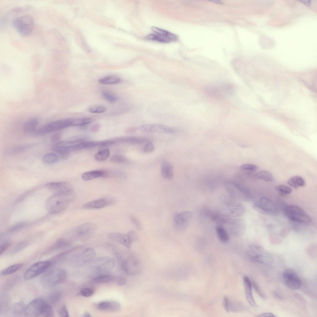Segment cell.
<instances>
[{
    "mask_svg": "<svg viewBox=\"0 0 317 317\" xmlns=\"http://www.w3.org/2000/svg\"><path fill=\"white\" fill-rule=\"evenodd\" d=\"M51 264L50 261H40L35 263L25 272L24 275V279L30 280L38 275L47 269Z\"/></svg>",
    "mask_w": 317,
    "mask_h": 317,
    "instance_id": "obj_19",
    "label": "cell"
},
{
    "mask_svg": "<svg viewBox=\"0 0 317 317\" xmlns=\"http://www.w3.org/2000/svg\"><path fill=\"white\" fill-rule=\"evenodd\" d=\"M120 307V304L114 301H104L98 303L97 307L99 310L106 312L116 311Z\"/></svg>",
    "mask_w": 317,
    "mask_h": 317,
    "instance_id": "obj_22",
    "label": "cell"
},
{
    "mask_svg": "<svg viewBox=\"0 0 317 317\" xmlns=\"http://www.w3.org/2000/svg\"><path fill=\"white\" fill-rule=\"evenodd\" d=\"M24 314L27 317H53L54 312L51 305L40 298L31 302L26 306Z\"/></svg>",
    "mask_w": 317,
    "mask_h": 317,
    "instance_id": "obj_1",
    "label": "cell"
},
{
    "mask_svg": "<svg viewBox=\"0 0 317 317\" xmlns=\"http://www.w3.org/2000/svg\"><path fill=\"white\" fill-rule=\"evenodd\" d=\"M71 245V242L68 240L61 238L57 240L52 248L54 250L63 249L69 247Z\"/></svg>",
    "mask_w": 317,
    "mask_h": 317,
    "instance_id": "obj_36",
    "label": "cell"
},
{
    "mask_svg": "<svg viewBox=\"0 0 317 317\" xmlns=\"http://www.w3.org/2000/svg\"><path fill=\"white\" fill-rule=\"evenodd\" d=\"M22 266L23 264L21 263L12 265L3 270L1 272V274L7 275L13 274L20 269Z\"/></svg>",
    "mask_w": 317,
    "mask_h": 317,
    "instance_id": "obj_39",
    "label": "cell"
},
{
    "mask_svg": "<svg viewBox=\"0 0 317 317\" xmlns=\"http://www.w3.org/2000/svg\"><path fill=\"white\" fill-rule=\"evenodd\" d=\"M84 317H91V315L89 313H88V312H86L85 313V314H84Z\"/></svg>",
    "mask_w": 317,
    "mask_h": 317,
    "instance_id": "obj_62",
    "label": "cell"
},
{
    "mask_svg": "<svg viewBox=\"0 0 317 317\" xmlns=\"http://www.w3.org/2000/svg\"><path fill=\"white\" fill-rule=\"evenodd\" d=\"M66 272L60 269H55L45 273L42 277L41 282L46 287H50L58 284L65 279Z\"/></svg>",
    "mask_w": 317,
    "mask_h": 317,
    "instance_id": "obj_9",
    "label": "cell"
},
{
    "mask_svg": "<svg viewBox=\"0 0 317 317\" xmlns=\"http://www.w3.org/2000/svg\"><path fill=\"white\" fill-rule=\"evenodd\" d=\"M288 184L294 188L297 189L304 186L305 182L304 179L299 176H294L290 178L288 181Z\"/></svg>",
    "mask_w": 317,
    "mask_h": 317,
    "instance_id": "obj_34",
    "label": "cell"
},
{
    "mask_svg": "<svg viewBox=\"0 0 317 317\" xmlns=\"http://www.w3.org/2000/svg\"><path fill=\"white\" fill-rule=\"evenodd\" d=\"M245 209L240 203L235 201L227 202L224 206L222 213L224 216L230 218L242 216L245 214Z\"/></svg>",
    "mask_w": 317,
    "mask_h": 317,
    "instance_id": "obj_14",
    "label": "cell"
},
{
    "mask_svg": "<svg viewBox=\"0 0 317 317\" xmlns=\"http://www.w3.org/2000/svg\"><path fill=\"white\" fill-rule=\"evenodd\" d=\"M12 25L17 31L20 34L26 36L30 34L34 27L33 18L29 15H24L15 19Z\"/></svg>",
    "mask_w": 317,
    "mask_h": 317,
    "instance_id": "obj_8",
    "label": "cell"
},
{
    "mask_svg": "<svg viewBox=\"0 0 317 317\" xmlns=\"http://www.w3.org/2000/svg\"><path fill=\"white\" fill-rule=\"evenodd\" d=\"M152 33L147 35L146 39L159 42L167 43L177 41L178 36L168 31L156 27L151 28Z\"/></svg>",
    "mask_w": 317,
    "mask_h": 317,
    "instance_id": "obj_11",
    "label": "cell"
},
{
    "mask_svg": "<svg viewBox=\"0 0 317 317\" xmlns=\"http://www.w3.org/2000/svg\"><path fill=\"white\" fill-rule=\"evenodd\" d=\"M72 119H63L52 122L41 127L34 132L36 136H41L60 130L72 126Z\"/></svg>",
    "mask_w": 317,
    "mask_h": 317,
    "instance_id": "obj_10",
    "label": "cell"
},
{
    "mask_svg": "<svg viewBox=\"0 0 317 317\" xmlns=\"http://www.w3.org/2000/svg\"><path fill=\"white\" fill-rule=\"evenodd\" d=\"M254 209L262 214L273 215L277 214L279 209L272 200L266 197H262L253 204Z\"/></svg>",
    "mask_w": 317,
    "mask_h": 317,
    "instance_id": "obj_7",
    "label": "cell"
},
{
    "mask_svg": "<svg viewBox=\"0 0 317 317\" xmlns=\"http://www.w3.org/2000/svg\"><path fill=\"white\" fill-rule=\"evenodd\" d=\"M142 150L144 153H151L154 151L155 148L153 143L149 141L144 144Z\"/></svg>",
    "mask_w": 317,
    "mask_h": 317,
    "instance_id": "obj_50",
    "label": "cell"
},
{
    "mask_svg": "<svg viewBox=\"0 0 317 317\" xmlns=\"http://www.w3.org/2000/svg\"><path fill=\"white\" fill-rule=\"evenodd\" d=\"M217 223L223 225L229 234L240 237L244 233L246 228L245 221L242 219H236L221 216Z\"/></svg>",
    "mask_w": 317,
    "mask_h": 317,
    "instance_id": "obj_3",
    "label": "cell"
},
{
    "mask_svg": "<svg viewBox=\"0 0 317 317\" xmlns=\"http://www.w3.org/2000/svg\"><path fill=\"white\" fill-rule=\"evenodd\" d=\"M259 317H275L276 316L273 313L269 312L264 313L259 315Z\"/></svg>",
    "mask_w": 317,
    "mask_h": 317,
    "instance_id": "obj_60",
    "label": "cell"
},
{
    "mask_svg": "<svg viewBox=\"0 0 317 317\" xmlns=\"http://www.w3.org/2000/svg\"><path fill=\"white\" fill-rule=\"evenodd\" d=\"M107 237L111 240L121 244L128 249L130 248L132 243L137 238L136 232L133 231H131L126 234L111 232L108 233Z\"/></svg>",
    "mask_w": 317,
    "mask_h": 317,
    "instance_id": "obj_13",
    "label": "cell"
},
{
    "mask_svg": "<svg viewBox=\"0 0 317 317\" xmlns=\"http://www.w3.org/2000/svg\"><path fill=\"white\" fill-rule=\"evenodd\" d=\"M10 242L8 241L3 242L0 245V254H2L10 246Z\"/></svg>",
    "mask_w": 317,
    "mask_h": 317,
    "instance_id": "obj_57",
    "label": "cell"
},
{
    "mask_svg": "<svg viewBox=\"0 0 317 317\" xmlns=\"http://www.w3.org/2000/svg\"><path fill=\"white\" fill-rule=\"evenodd\" d=\"M256 177L266 182H270L273 180L272 174L267 171H262L258 172L256 175Z\"/></svg>",
    "mask_w": 317,
    "mask_h": 317,
    "instance_id": "obj_42",
    "label": "cell"
},
{
    "mask_svg": "<svg viewBox=\"0 0 317 317\" xmlns=\"http://www.w3.org/2000/svg\"><path fill=\"white\" fill-rule=\"evenodd\" d=\"M59 315L61 317H68L69 316V313L66 306L64 305L62 306L60 308L59 311Z\"/></svg>",
    "mask_w": 317,
    "mask_h": 317,
    "instance_id": "obj_55",
    "label": "cell"
},
{
    "mask_svg": "<svg viewBox=\"0 0 317 317\" xmlns=\"http://www.w3.org/2000/svg\"><path fill=\"white\" fill-rule=\"evenodd\" d=\"M137 129L141 131L162 133H174L177 130L164 125L158 124H146L139 125Z\"/></svg>",
    "mask_w": 317,
    "mask_h": 317,
    "instance_id": "obj_18",
    "label": "cell"
},
{
    "mask_svg": "<svg viewBox=\"0 0 317 317\" xmlns=\"http://www.w3.org/2000/svg\"><path fill=\"white\" fill-rule=\"evenodd\" d=\"M149 141L146 138L135 136L125 137L119 138V142L133 145L143 144Z\"/></svg>",
    "mask_w": 317,
    "mask_h": 317,
    "instance_id": "obj_28",
    "label": "cell"
},
{
    "mask_svg": "<svg viewBox=\"0 0 317 317\" xmlns=\"http://www.w3.org/2000/svg\"><path fill=\"white\" fill-rule=\"evenodd\" d=\"M283 279L285 284L289 288L293 289H299L302 282L297 274L293 270L288 269L283 273Z\"/></svg>",
    "mask_w": 317,
    "mask_h": 317,
    "instance_id": "obj_20",
    "label": "cell"
},
{
    "mask_svg": "<svg viewBox=\"0 0 317 317\" xmlns=\"http://www.w3.org/2000/svg\"><path fill=\"white\" fill-rule=\"evenodd\" d=\"M10 302V299L6 295H2L0 298V312L6 310Z\"/></svg>",
    "mask_w": 317,
    "mask_h": 317,
    "instance_id": "obj_49",
    "label": "cell"
},
{
    "mask_svg": "<svg viewBox=\"0 0 317 317\" xmlns=\"http://www.w3.org/2000/svg\"><path fill=\"white\" fill-rule=\"evenodd\" d=\"M73 193L56 194L49 197L45 202V207L49 212L57 213L65 209L74 199Z\"/></svg>",
    "mask_w": 317,
    "mask_h": 317,
    "instance_id": "obj_2",
    "label": "cell"
},
{
    "mask_svg": "<svg viewBox=\"0 0 317 317\" xmlns=\"http://www.w3.org/2000/svg\"><path fill=\"white\" fill-rule=\"evenodd\" d=\"M240 167L242 169L250 171H255L257 168V167L256 165L250 164H243Z\"/></svg>",
    "mask_w": 317,
    "mask_h": 317,
    "instance_id": "obj_53",
    "label": "cell"
},
{
    "mask_svg": "<svg viewBox=\"0 0 317 317\" xmlns=\"http://www.w3.org/2000/svg\"><path fill=\"white\" fill-rule=\"evenodd\" d=\"M36 145L35 143L20 145L7 149L5 152L6 154L14 155L22 153L29 150Z\"/></svg>",
    "mask_w": 317,
    "mask_h": 317,
    "instance_id": "obj_26",
    "label": "cell"
},
{
    "mask_svg": "<svg viewBox=\"0 0 317 317\" xmlns=\"http://www.w3.org/2000/svg\"><path fill=\"white\" fill-rule=\"evenodd\" d=\"M80 294L82 296L88 297L91 296L93 294V291L90 288H85L81 290Z\"/></svg>",
    "mask_w": 317,
    "mask_h": 317,
    "instance_id": "obj_52",
    "label": "cell"
},
{
    "mask_svg": "<svg viewBox=\"0 0 317 317\" xmlns=\"http://www.w3.org/2000/svg\"><path fill=\"white\" fill-rule=\"evenodd\" d=\"M60 159L58 155L55 153H49L45 155L42 158L43 162L47 164H52L57 163Z\"/></svg>",
    "mask_w": 317,
    "mask_h": 317,
    "instance_id": "obj_37",
    "label": "cell"
},
{
    "mask_svg": "<svg viewBox=\"0 0 317 317\" xmlns=\"http://www.w3.org/2000/svg\"><path fill=\"white\" fill-rule=\"evenodd\" d=\"M61 297V294L59 291L52 292L48 297V303L53 305H56L59 302Z\"/></svg>",
    "mask_w": 317,
    "mask_h": 317,
    "instance_id": "obj_41",
    "label": "cell"
},
{
    "mask_svg": "<svg viewBox=\"0 0 317 317\" xmlns=\"http://www.w3.org/2000/svg\"><path fill=\"white\" fill-rule=\"evenodd\" d=\"M98 81L101 84L111 85L118 84L120 82L121 80L117 76L110 75L100 78Z\"/></svg>",
    "mask_w": 317,
    "mask_h": 317,
    "instance_id": "obj_35",
    "label": "cell"
},
{
    "mask_svg": "<svg viewBox=\"0 0 317 317\" xmlns=\"http://www.w3.org/2000/svg\"><path fill=\"white\" fill-rule=\"evenodd\" d=\"M45 187L54 194H66L73 193L72 184L67 181L52 182L45 184Z\"/></svg>",
    "mask_w": 317,
    "mask_h": 317,
    "instance_id": "obj_17",
    "label": "cell"
},
{
    "mask_svg": "<svg viewBox=\"0 0 317 317\" xmlns=\"http://www.w3.org/2000/svg\"><path fill=\"white\" fill-rule=\"evenodd\" d=\"M110 155V151L108 149L101 150L95 155L96 160L98 161H103L108 158Z\"/></svg>",
    "mask_w": 317,
    "mask_h": 317,
    "instance_id": "obj_43",
    "label": "cell"
},
{
    "mask_svg": "<svg viewBox=\"0 0 317 317\" xmlns=\"http://www.w3.org/2000/svg\"><path fill=\"white\" fill-rule=\"evenodd\" d=\"M99 128V125L98 124H95L93 126L92 128V130L93 132H96L97 131Z\"/></svg>",
    "mask_w": 317,
    "mask_h": 317,
    "instance_id": "obj_61",
    "label": "cell"
},
{
    "mask_svg": "<svg viewBox=\"0 0 317 317\" xmlns=\"http://www.w3.org/2000/svg\"><path fill=\"white\" fill-rule=\"evenodd\" d=\"M223 98L233 95L235 92L234 86L228 83H223L217 85Z\"/></svg>",
    "mask_w": 317,
    "mask_h": 317,
    "instance_id": "obj_31",
    "label": "cell"
},
{
    "mask_svg": "<svg viewBox=\"0 0 317 317\" xmlns=\"http://www.w3.org/2000/svg\"><path fill=\"white\" fill-rule=\"evenodd\" d=\"M203 90L206 95L211 98L219 99L224 98L217 85L207 84L203 87Z\"/></svg>",
    "mask_w": 317,
    "mask_h": 317,
    "instance_id": "obj_24",
    "label": "cell"
},
{
    "mask_svg": "<svg viewBox=\"0 0 317 317\" xmlns=\"http://www.w3.org/2000/svg\"><path fill=\"white\" fill-rule=\"evenodd\" d=\"M26 225V223L23 222L18 223L10 228L8 231L9 232H17L23 228Z\"/></svg>",
    "mask_w": 317,
    "mask_h": 317,
    "instance_id": "obj_51",
    "label": "cell"
},
{
    "mask_svg": "<svg viewBox=\"0 0 317 317\" xmlns=\"http://www.w3.org/2000/svg\"><path fill=\"white\" fill-rule=\"evenodd\" d=\"M61 137V134L60 132L55 133L51 136L50 140L51 141L56 142V143L60 141Z\"/></svg>",
    "mask_w": 317,
    "mask_h": 317,
    "instance_id": "obj_56",
    "label": "cell"
},
{
    "mask_svg": "<svg viewBox=\"0 0 317 317\" xmlns=\"http://www.w3.org/2000/svg\"><path fill=\"white\" fill-rule=\"evenodd\" d=\"M283 211L288 218L296 223H307L311 221L308 215L302 209L297 206H286Z\"/></svg>",
    "mask_w": 317,
    "mask_h": 317,
    "instance_id": "obj_6",
    "label": "cell"
},
{
    "mask_svg": "<svg viewBox=\"0 0 317 317\" xmlns=\"http://www.w3.org/2000/svg\"><path fill=\"white\" fill-rule=\"evenodd\" d=\"M97 229L95 224L91 222L83 224L72 229L70 232V237L73 240L85 241L90 239Z\"/></svg>",
    "mask_w": 317,
    "mask_h": 317,
    "instance_id": "obj_5",
    "label": "cell"
},
{
    "mask_svg": "<svg viewBox=\"0 0 317 317\" xmlns=\"http://www.w3.org/2000/svg\"><path fill=\"white\" fill-rule=\"evenodd\" d=\"M102 94L104 98L110 102L114 103L117 100L116 97L113 94L108 91H103L102 92Z\"/></svg>",
    "mask_w": 317,
    "mask_h": 317,
    "instance_id": "obj_48",
    "label": "cell"
},
{
    "mask_svg": "<svg viewBox=\"0 0 317 317\" xmlns=\"http://www.w3.org/2000/svg\"><path fill=\"white\" fill-rule=\"evenodd\" d=\"M130 220L132 224L138 229L141 228V224L139 220L134 216H131Z\"/></svg>",
    "mask_w": 317,
    "mask_h": 317,
    "instance_id": "obj_54",
    "label": "cell"
},
{
    "mask_svg": "<svg viewBox=\"0 0 317 317\" xmlns=\"http://www.w3.org/2000/svg\"><path fill=\"white\" fill-rule=\"evenodd\" d=\"M113 199L109 198H103L95 200L84 204L82 208L85 209H98L113 204Z\"/></svg>",
    "mask_w": 317,
    "mask_h": 317,
    "instance_id": "obj_21",
    "label": "cell"
},
{
    "mask_svg": "<svg viewBox=\"0 0 317 317\" xmlns=\"http://www.w3.org/2000/svg\"><path fill=\"white\" fill-rule=\"evenodd\" d=\"M244 285L247 300L248 303L252 306H255L256 305L252 293V283L249 278L247 276L244 277Z\"/></svg>",
    "mask_w": 317,
    "mask_h": 317,
    "instance_id": "obj_23",
    "label": "cell"
},
{
    "mask_svg": "<svg viewBox=\"0 0 317 317\" xmlns=\"http://www.w3.org/2000/svg\"><path fill=\"white\" fill-rule=\"evenodd\" d=\"M126 277L124 276H120L118 282V285L119 286L124 285L126 283Z\"/></svg>",
    "mask_w": 317,
    "mask_h": 317,
    "instance_id": "obj_59",
    "label": "cell"
},
{
    "mask_svg": "<svg viewBox=\"0 0 317 317\" xmlns=\"http://www.w3.org/2000/svg\"><path fill=\"white\" fill-rule=\"evenodd\" d=\"M38 123V120L36 118H33L27 120L23 126V130L26 133L35 132Z\"/></svg>",
    "mask_w": 317,
    "mask_h": 317,
    "instance_id": "obj_33",
    "label": "cell"
},
{
    "mask_svg": "<svg viewBox=\"0 0 317 317\" xmlns=\"http://www.w3.org/2000/svg\"><path fill=\"white\" fill-rule=\"evenodd\" d=\"M193 217L192 212L185 211L176 212L172 217L173 226L177 232H182L185 230L190 224Z\"/></svg>",
    "mask_w": 317,
    "mask_h": 317,
    "instance_id": "obj_12",
    "label": "cell"
},
{
    "mask_svg": "<svg viewBox=\"0 0 317 317\" xmlns=\"http://www.w3.org/2000/svg\"><path fill=\"white\" fill-rule=\"evenodd\" d=\"M161 171L163 177L167 180H172L174 176L173 167L169 162L165 161L161 165Z\"/></svg>",
    "mask_w": 317,
    "mask_h": 317,
    "instance_id": "obj_29",
    "label": "cell"
},
{
    "mask_svg": "<svg viewBox=\"0 0 317 317\" xmlns=\"http://www.w3.org/2000/svg\"><path fill=\"white\" fill-rule=\"evenodd\" d=\"M96 256V252L92 248H88L85 249L78 256V259L81 264H85L93 259Z\"/></svg>",
    "mask_w": 317,
    "mask_h": 317,
    "instance_id": "obj_27",
    "label": "cell"
},
{
    "mask_svg": "<svg viewBox=\"0 0 317 317\" xmlns=\"http://www.w3.org/2000/svg\"><path fill=\"white\" fill-rule=\"evenodd\" d=\"M107 174V172L103 170H94L84 173L82 175V177L84 180L88 181L98 177L105 176Z\"/></svg>",
    "mask_w": 317,
    "mask_h": 317,
    "instance_id": "obj_32",
    "label": "cell"
},
{
    "mask_svg": "<svg viewBox=\"0 0 317 317\" xmlns=\"http://www.w3.org/2000/svg\"><path fill=\"white\" fill-rule=\"evenodd\" d=\"M215 230L217 237L220 241L226 243L228 241L229 234L223 225L217 223L215 227Z\"/></svg>",
    "mask_w": 317,
    "mask_h": 317,
    "instance_id": "obj_30",
    "label": "cell"
},
{
    "mask_svg": "<svg viewBox=\"0 0 317 317\" xmlns=\"http://www.w3.org/2000/svg\"><path fill=\"white\" fill-rule=\"evenodd\" d=\"M227 191L230 197L235 200L249 202L252 199L249 192L241 186L234 185L228 187Z\"/></svg>",
    "mask_w": 317,
    "mask_h": 317,
    "instance_id": "obj_15",
    "label": "cell"
},
{
    "mask_svg": "<svg viewBox=\"0 0 317 317\" xmlns=\"http://www.w3.org/2000/svg\"><path fill=\"white\" fill-rule=\"evenodd\" d=\"M121 267L126 274L131 275L138 274L140 272L141 268L139 260L133 256H130L127 259L122 261Z\"/></svg>",
    "mask_w": 317,
    "mask_h": 317,
    "instance_id": "obj_16",
    "label": "cell"
},
{
    "mask_svg": "<svg viewBox=\"0 0 317 317\" xmlns=\"http://www.w3.org/2000/svg\"><path fill=\"white\" fill-rule=\"evenodd\" d=\"M247 254L252 261L266 265H270L273 262L271 254L262 246L254 244L249 245L247 250Z\"/></svg>",
    "mask_w": 317,
    "mask_h": 317,
    "instance_id": "obj_4",
    "label": "cell"
},
{
    "mask_svg": "<svg viewBox=\"0 0 317 317\" xmlns=\"http://www.w3.org/2000/svg\"><path fill=\"white\" fill-rule=\"evenodd\" d=\"M25 307L22 302L16 303L7 309L6 313L10 316H19L24 313Z\"/></svg>",
    "mask_w": 317,
    "mask_h": 317,
    "instance_id": "obj_25",
    "label": "cell"
},
{
    "mask_svg": "<svg viewBox=\"0 0 317 317\" xmlns=\"http://www.w3.org/2000/svg\"><path fill=\"white\" fill-rule=\"evenodd\" d=\"M276 190L280 194L286 195L291 193L292 191V189L284 185H280L275 187Z\"/></svg>",
    "mask_w": 317,
    "mask_h": 317,
    "instance_id": "obj_46",
    "label": "cell"
},
{
    "mask_svg": "<svg viewBox=\"0 0 317 317\" xmlns=\"http://www.w3.org/2000/svg\"><path fill=\"white\" fill-rule=\"evenodd\" d=\"M28 242L26 241H22L18 243L14 249L15 251H18L24 248L27 246Z\"/></svg>",
    "mask_w": 317,
    "mask_h": 317,
    "instance_id": "obj_58",
    "label": "cell"
},
{
    "mask_svg": "<svg viewBox=\"0 0 317 317\" xmlns=\"http://www.w3.org/2000/svg\"><path fill=\"white\" fill-rule=\"evenodd\" d=\"M114 278L113 276L110 275H102L96 277L94 280L98 283H105L111 282Z\"/></svg>",
    "mask_w": 317,
    "mask_h": 317,
    "instance_id": "obj_45",
    "label": "cell"
},
{
    "mask_svg": "<svg viewBox=\"0 0 317 317\" xmlns=\"http://www.w3.org/2000/svg\"><path fill=\"white\" fill-rule=\"evenodd\" d=\"M94 119L91 118H84L72 119V126H83L93 122Z\"/></svg>",
    "mask_w": 317,
    "mask_h": 317,
    "instance_id": "obj_40",
    "label": "cell"
},
{
    "mask_svg": "<svg viewBox=\"0 0 317 317\" xmlns=\"http://www.w3.org/2000/svg\"><path fill=\"white\" fill-rule=\"evenodd\" d=\"M110 160L114 163L119 164H127L129 163V160L126 157L119 154L112 156Z\"/></svg>",
    "mask_w": 317,
    "mask_h": 317,
    "instance_id": "obj_44",
    "label": "cell"
},
{
    "mask_svg": "<svg viewBox=\"0 0 317 317\" xmlns=\"http://www.w3.org/2000/svg\"><path fill=\"white\" fill-rule=\"evenodd\" d=\"M212 2H214L217 3H219V4H221V3H222L220 1H218V0L212 1Z\"/></svg>",
    "mask_w": 317,
    "mask_h": 317,
    "instance_id": "obj_63",
    "label": "cell"
},
{
    "mask_svg": "<svg viewBox=\"0 0 317 317\" xmlns=\"http://www.w3.org/2000/svg\"><path fill=\"white\" fill-rule=\"evenodd\" d=\"M115 265V262L114 259L111 258L99 265L98 267V269L100 271H107L113 269Z\"/></svg>",
    "mask_w": 317,
    "mask_h": 317,
    "instance_id": "obj_38",
    "label": "cell"
},
{
    "mask_svg": "<svg viewBox=\"0 0 317 317\" xmlns=\"http://www.w3.org/2000/svg\"><path fill=\"white\" fill-rule=\"evenodd\" d=\"M106 110V108L105 106L101 105L92 106L88 109L89 112L94 113H101L104 112Z\"/></svg>",
    "mask_w": 317,
    "mask_h": 317,
    "instance_id": "obj_47",
    "label": "cell"
}]
</instances>
